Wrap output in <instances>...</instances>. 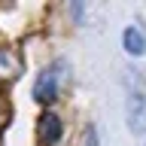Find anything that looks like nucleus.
<instances>
[{
    "label": "nucleus",
    "mask_w": 146,
    "mask_h": 146,
    "mask_svg": "<svg viewBox=\"0 0 146 146\" xmlns=\"http://www.w3.org/2000/svg\"><path fill=\"white\" fill-rule=\"evenodd\" d=\"M67 70H70V67H67L64 58L52 61L40 76H36V82H34V98L40 100V104H52V100H58L61 85H64V79H67Z\"/></svg>",
    "instance_id": "f257e3e1"
},
{
    "label": "nucleus",
    "mask_w": 146,
    "mask_h": 146,
    "mask_svg": "<svg viewBox=\"0 0 146 146\" xmlns=\"http://www.w3.org/2000/svg\"><path fill=\"white\" fill-rule=\"evenodd\" d=\"M125 119L134 137H146V91L131 88L125 98Z\"/></svg>",
    "instance_id": "f03ea898"
},
{
    "label": "nucleus",
    "mask_w": 146,
    "mask_h": 146,
    "mask_svg": "<svg viewBox=\"0 0 146 146\" xmlns=\"http://www.w3.org/2000/svg\"><path fill=\"white\" fill-rule=\"evenodd\" d=\"M122 49H125L131 58L146 55V36H143V31H140L137 25H128L125 31H122Z\"/></svg>",
    "instance_id": "7ed1b4c3"
},
{
    "label": "nucleus",
    "mask_w": 146,
    "mask_h": 146,
    "mask_svg": "<svg viewBox=\"0 0 146 146\" xmlns=\"http://www.w3.org/2000/svg\"><path fill=\"white\" fill-rule=\"evenodd\" d=\"M40 134H43V140L49 146H55L61 140V119L55 116V113H46V116L40 119Z\"/></svg>",
    "instance_id": "20e7f679"
},
{
    "label": "nucleus",
    "mask_w": 146,
    "mask_h": 146,
    "mask_svg": "<svg viewBox=\"0 0 146 146\" xmlns=\"http://www.w3.org/2000/svg\"><path fill=\"white\" fill-rule=\"evenodd\" d=\"M18 70H21L18 58L12 52H6V49H0V76L3 79H12V76H18Z\"/></svg>",
    "instance_id": "39448f33"
},
{
    "label": "nucleus",
    "mask_w": 146,
    "mask_h": 146,
    "mask_svg": "<svg viewBox=\"0 0 146 146\" xmlns=\"http://www.w3.org/2000/svg\"><path fill=\"white\" fill-rule=\"evenodd\" d=\"M85 143H88V146H98V140H94V128H85Z\"/></svg>",
    "instance_id": "423d86ee"
}]
</instances>
